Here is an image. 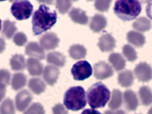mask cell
I'll return each mask as SVG.
<instances>
[{
  "instance_id": "cell-1",
  "label": "cell",
  "mask_w": 152,
  "mask_h": 114,
  "mask_svg": "<svg viewBox=\"0 0 152 114\" xmlns=\"http://www.w3.org/2000/svg\"><path fill=\"white\" fill-rule=\"evenodd\" d=\"M57 15L45 4H42L32 17V30L34 35H39L52 28L56 23Z\"/></svg>"
},
{
  "instance_id": "cell-2",
  "label": "cell",
  "mask_w": 152,
  "mask_h": 114,
  "mask_svg": "<svg viewBox=\"0 0 152 114\" xmlns=\"http://www.w3.org/2000/svg\"><path fill=\"white\" fill-rule=\"evenodd\" d=\"M87 100L93 109L104 107L110 98V92L103 83L99 82L92 85L86 93Z\"/></svg>"
},
{
  "instance_id": "cell-3",
  "label": "cell",
  "mask_w": 152,
  "mask_h": 114,
  "mask_svg": "<svg viewBox=\"0 0 152 114\" xmlns=\"http://www.w3.org/2000/svg\"><path fill=\"white\" fill-rule=\"evenodd\" d=\"M141 4L134 0H119L115 3L114 12L124 21L134 20L141 12Z\"/></svg>"
},
{
  "instance_id": "cell-4",
  "label": "cell",
  "mask_w": 152,
  "mask_h": 114,
  "mask_svg": "<svg viewBox=\"0 0 152 114\" xmlns=\"http://www.w3.org/2000/svg\"><path fill=\"white\" fill-rule=\"evenodd\" d=\"M65 107L71 110L78 111L86 105V94L82 86L70 87L65 92L63 98Z\"/></svg>"
},
{
  "instance_id": "cell-5",
  "label": "cell",
  "mask_w": 152,
  "mask_h": 114,
  "mask_svg": "<svg viewBox=\"0 0 152 114\" xmlns=\"http://www.w3.org/2000/svg\"><path fill=\"white\" fill-rule=\"evenodd\" d=\"M10 11L17 20H27L32 15L33 6L28 1H15L12 4Z\"/></svg>"
},
{
  "instance_id": "cell-6",
  "label": "cell",
  "mask_w": 152,
  "mask_h": 114,
  "mask_svg": "<svg viewBox=\"0 0 152 114\" xmlns=\"http://www.w3.org/2000/svg\"><path fill=\"white\" fill-rule=\"evenodd\" d=\"M71 73L75 80L83 81L91 77L93 74V69L88 61H80L73 65Z\"/></svg>"
},
{
  "instance_id": "cell-7",
  "label": "cell",
  "mask_w": 152,
  "mask_h": 114,
  "mask_svg": "<svg viewBox=\"0 0 152 114\" xmlns=\"http://www.w3.org/2000/svg\"><path fill=\"white\" fill-rule=\"evenodd\" d=\"M112 68L105 61H99L94 66V76L97 80H105L113 75Z\"/></svg>"
},
{
  "instance_id": "cell-8",
  "label": "cell",
  "mask_w": 152,
  "mask_h": 114,
  "mask_svg": "<svg viewBox=\"0 0 152 114\" xmlns=\"http://www.w3.org/2000/svg\"><path fill=\"white\" fill-rule=\"evenodd\" d=\"M137 80L142 82H148L152 80V68L147 63L140 62L134 69Z\"/></svg>"
},
{
  "instance_id": "cell-9",
  "label": "cell",
  "mask_w": 152,
  "mask_h": 114,
  "mask_svg": "<svg viewBox=\"0 0 152 114\" xmlns=\"http://www.w3.org/2000/svg\"><path fill=\"white\" fill-rule=\"evenodd\" d=\"M59 42L60 40L57 35L53 32L46 33L40 39V43L42 47L47 50H53L57 47Z\"/></svg>"
},
{
  "instance_id": "cell-10",
  "label": "cell",
  "mask_w": 152,
  "mask_h": 114,
  "mask_svg": "<svg viewBox=\"0 0 152 114\" xmlns=\"http://www.w3.org/2000/svg\"><path fill=\"white\" fill-rule=\"evenodd\" d=\"M32 100V96L27 90L20 92L15 98V105L17 110L20 112L24 110L31 103Z\"/></svg>"
},
{
  "instance_id": "cell-11",
  "label": "cell",
  "mask_w": 152,
  "mask_h": 114,
  "mask_svg": "<svg viewBox=\"0 0 152 114\" xmlns=\"http://www.w3.org/2000/svg\"><path fill=\"white\" fill-rule=\"evenodd\" d=\"M97 46L103 52H110L116 47V40L111 35L104 33L99 38Z\"/></svg>"
},
{
  "instance_id": "cell-12",
  "label": "cell",
  "mask_w": 152,
  "mask_h": 114,
  "mask_svg": "<svg viewBox=\"0 0 152 114\" xmlns=\"http://www.w3.org/2000/svg\"><path fill=\"white\" fill-rule=\"evenodd\" d=\"M59 75V69L53 65L46 66L43 71V78L47 84L50 86H54L56 83Z\"/></svg>"
},
{
  "instance_id": "cell-13",
  "label": "cell",
  "mask_w": 152,
  "mask_h": 114,
  "mask_svg": "<svg viewBox=\"0 0 152 114\" xmlns=\"http://www.w3.org/2000/svg\"><path fill=\"white\" fill-rule=\"evenodd\" d=\"M25 52L28 56L43 60L45 57L44 49L36 42H30L28 44L25 49Z\"/></svg>"
},
{
  "instance_id": "cell-14",
  "label": "cell",
  "mask_w": 152,
  "mask_h": 114,
  "mask_svg": "<svg viewBox=\"0 0 152 114\" xmlns=\"http://www.w3.org/2000/svg\"><path fill=\"white\" fill-rule=\"evenodd\" d=\"M124 103L126 109L129 111H134L137 109L139 101L136 94L132 90H126L124 94Z\"/></svg>"
},
{
  "instance_id": "cell-15",
  "label": "cell",
  "mask_w": 152,
  "mask_h": 114,
  "mask_svg": "<svg viewBox=\"0 0 152 114\" xmlns=\"http://www.w3.org/2000/svg\"><path fill=\"white\" fill-rule=\"evenodd\" d=\"M107 26L106 18L100 14H96L91 19L90 28L91 30L96 33L100 32L104 30Z\"/></svg>"
},
{
  "instance_id": "cell-16",
  "label": "cell",
  "mask_w": 152,
  "mask_h": 114,
  "mask_svg": "<svg viewBox=\"0 0 152 114\" xmlns=\"http://www.w3.org/2000/svg\"><path fill=\"white\" fill-rule=\"evenodd\" d=\"M69 17L75 23L86 25L88 23V17L86 12L79 8H73L69 12Z\"/></svg>"
},
{
  "instance_id": "cell-17",
  "label": "cell",
  "mask_w": 152,
  "mask_h": 114,
  "mask_svg": "<svg viewBox=\"0 0 152 114\" xmlns=\"http://www.w3.org/2000/svg\"><path fill=\"white\" fill-rule=\"evenodd\" d=\"M27 68L29 74L32 76H39L43 72L42 62L35 58H29L27 60Z\"/></svg>"
},
{
  "instance_id": "cell-18",
  "label": "cell",
  "mask_w": 152,
  "mask_h": 114,
  "mask_svg": "<svg viewBox=\"0 0 152 114\" xmlns=\"http://www.w3.org/2000/svg\"><path fill=\"white\" fill-rule=\"evenodd\" d=\"M126 38L129 43L137 47H142L145 43V38L144 35L136 31H130L126 35Z\"/></svg>"
},
{
  "instance_id": "cell-19",
  "label": "cell",
  "mask_w": 152,
  "mask_h": 114,
  "mask_svg": "<svg viewBox=\"0 0 152 114\" xmlns=\"http://www.w3.org/2000/svg\"><path fill=\"white\" fill-rule=\"evenodd\" d=\"M47 62L56 66L63 67L66 64V57L62 54L58 52H50L48 54Z\"/></svg>"
},
{
  "instance_id": "cell-20",
  "label": "cell",
  "mask_w": 152,
  "mask_h": 114,
  "mask_svg": "<svg viewBox=\"0 0 152 114\" xmlns=\"http://www.w3.org/2000/svg\"><path fill=\"white\" fill-rule=\"evenodd\" d=\"M134 82L133 74L131 70H125L118 76V83L124 87H129L133 85Z\"/></svg>"
},
{
  "instance_id": "cell-21",
  "label": "cell",
  "mask_w": 152,
  "mask_h": 114,
  "mask_svg": "<svg viewBox=\"0 0 152 114\" xmlns=\"http://www.w3.org/2000/svg\"><path fill=\"white\" fill-rule=\"evenodd\" d=\"M28 86L30 89L36 95H40L45 91L46 89L45 82L39 78H31L29 81Z\"/></svg>"
},
{
  "instance_id": "cell-22",
  "label": "cell",
  "mask_w": 152,
  "mask_h": 114,
  "mask_svg": "<svg viewBox=\"0 0 152 114\" xmlns=\"http://www.w3.org/2000/svg\"><path fill=\"white\" fill-rule=\"evenodd\" d=\"M108 61L116 71L122 70L125 67V60L119 53L111 54L109 56Z\"/></svg>"
},
{
  "instance_id": "cell-23",
  "label": "cell",
  "mask_w": 152,
  "mask_h": 114,
  "mask_svg": "<svg viewBox=\"0 0 152 114\" xmlns=\"http://www.w3.org/2000/svg\"><path fill=\"white\" fill-rule=\"evenodd\" d=\"M69 54L71 58L77 60L86 57V49L83 46L80 44H74L69 49Z\"/></svg>"
},
{
  "instance_id": "cell-24",
  "label": "cell",
  "mask_w": 152,
  "mask_h": 114,
  "mask_svg": "<svg viewBox=\"0 0 152 114\" xmlns=\"http://www.w3.org/2000/svg\"><path fill=\"white\" fill-rule=\"evenodd\" d=\"M138 94L143 105L147 106L152 104V91L149 87L146 86L141 87Z\"/></svg>"
},
{
  "instance_id": "cell-25",
  "label": "cell",
  "mask_w": 152,
  "mask_h": 114,
  "mask_svg": "<svg viewBox=\"0 0 152 114\" xmlns=\"http://www.w3.org/2000/svg\"><path fill=\"white\" fill-rule=\"evenodd\" d=\"M10 65L13 70L18 71L24 70L26 67L24 57L20 54H15L13 55L10 59Z\"/></svg>"
},
{
  "instance_id": "cell-26",
  "label": "cell",
  "mask_w": 152,
  "mask_h": 114,
  "mask_svg": "<svg viewBox=\"0 0 152 114\" xmlns=\"http://www.w3.org/2000/svg\"><path fill=\"white\" fill-rule=\"evenodd\" d=\"M26 76L22 73H17L13 75L12 79V87L15 91H18L26 84Z\"/></svg>"
},
{
  "instance_id": "cell-27",
  "label": "cell",
  "mask_w": 152,
  "mask_h": 114,
  "mask_svg": "<svg viewBox=\"0 0 152 114\" xmlns=\"http://www.w3.org/2000/svg\"><path fill=\"white\" fill-rule=\"evenodd\" d=\"M133 28L137 31L145 32L151 29V23L148 19L145 17H140L133 23Z\"/></svg>"
},
{
  "instance_id": "cell-28",
  "label": "cell",
  "mask_w": 152,
  "mask_h": 114,
  "mask_svg": "<svg viewBox=\"0 0 152 114\" xmlns=\"http://www.w3.org/2000/svg\"><path fill=\"white\" fill-rule=\"evenodd\" d=\"M122 103V94L118 89H114L112 92L111 98L108 104L109 107L112 110L119 109Z\"/></svg>"
},
{
  "instance_id": "cell-29",
  "label": "cell",
  "mask_w": 152,
  "mask_h": 114,
  "mask_svg": "<svg viewBox=\"0 0 152 114\" xmlns=\"http://www.w3.org/2000/svg\"><path fill=\"white\" fill-rule=\"evenodd\" d=\"M17 30V28L15 26V23L6 20L3 23V35L7 39H10Z\"/></svg>"
},
{
  "instance_id": "cell-30",
  "label": "cell",
  "mask_w": 152,
  "mask_h": 114,
  "mask_svg": "<svg viewBox=\"0 0 152 114\" xmlns=\"http://www.w3.org/2000/svg\"><path fill=\"white\" fill-rule=\"evenodd\" d=\"M15 109L13 101L10 98L6 99L0 106V114H15Z\"/></svg>"
},
{
  "instance_id": "cell-31",
  "label": "cell",
  "mask_w": 152,
  "mask_h": 114,
  "mask_svg": "<svg viewBox=\"0 0 152 114\" xmlns=\"http://www.w3.org/2000/svg\"><path fill=\"white\" fill-rule=\"evenodd\" d=\"M122 52L124 57L130 62H133L137 58V52L130 45H124L122 48Z\"/></svg>"
},
{
  "instance_id": "cell-32",
  "label": "cell",
  "mask_w": 152,
  "mask_h": 114,
  "mask_svg": "<svg viewBox=\"0 0 152 114\" xmlns=\"http://www.w3.org/2000/svg\"><path fill=\"white\" fill-rule=\"evenodd\" d=\"M24 114H45V110L40 103H34L24 112Z\"/></svg>"
},
{
  "instance_id": "cell-33",
  "label": "cell",
  "mask_w": 152,
  "mask_h": 114,
  "mask_svg": "<svg viewBox=\"0 0 152 114\" xmlns=\"http://www.w3.org/2000/svg\"><path fill=\"white\" fill-rule=\"evenodd\" d=\"M72 5L71 1H57L56 3V8L62 15L66 14Z\"/></svg>"
},
{
  "instance_id": "cell-34",
  "label": "cell",
  "mask_w": 152,
  "mask_h": 114,
  "mask_svg": "<svg viewBox=\"0 0 152 114\" xmlns=\"http://www.w3.org/2000/svg\"><path fill=\"white\" fill-rule=\"evenodd\" d=\"M28 41L26 35L23 32L16 33L14 37V43L18 46H23Z\"/></svg>"
},
{
  "instance_id": "cell-35",
  "label": "cell",
  "mask_w": 152,
  "mask_h": 114,
  "mask_svg": "<svg viewBox=\"0 0 152 114\" xmlns=\"http://www.w3.org/2000/svg\"><path fill=\"white\" fill-rule=\"evenodd\" d=\"M10 79V73L6 69L0 70V84L6 87L9 84Z\"/></svg>"
},
{
  "instance_id": "cell-36",
  "label": "cell",
  "mask_w": 152,
  "mask_h": 114,
  "mask_svg": "<svg viewBox=\"0 0 152 114\" xmlns=\"http://www.w3.org/2000/svg\"><path fill=\"white\" fill-rule=\"evenodd\" d=\"M111 1H96L94 3L95 8L100 12H107L110 8Z\"/></svg>"
},
{
  "instance_id": "cell-37",
  "label": "cell",
  "mask_w": 152,
  "mask_h": 114,
  "mask_svg": "<svg viewBox=\"0 0 152 114\" xmlns=\"http://www.w3.org/2000/svg\"><path fill=\"white\" fill-rule=\"evenodd\" d=\"M53 114H68V112L61 104H57L53 107Z\"/></svg>"
},
{
  "instance_id": "cell-38",
  "label": "cell",
  "mask_w": 152,
  "mask_h": 114,
  "mask_svg": "<svg viewBox=\"0 0 152 114\" xmlns=\"http://www.w3.org/2000/svg\"><path fill=\"white\" fill-rule=\"evenodd\" d=\"M146 14L148 18L152 20V1L148 2L146 7Z\"/></svg>"
},
{
  "instance_id": "cell-39",
  "label": "cell",
  "mask_w": 152,
  "mask_h": 114,
  "mask_svg": "<svg viewBox=\"0 0 152 114\" xmlns=\"http://www.w3.org/2000/svg\"><path fill=\"white\" fill-rule=\"evenodd\" d=\"M6 92V86L3 84H0V102H1V100L5 97Z\"/></svg>"
},
{
  "instance_id": "cell-40",
  "label": "cell",
  "mask_w": 152,
  "mask_h": 114,
  "mask_svg": "<svg viewBox=\"0 0 152 114\" xmlns=\"http://www.w3.org/2000/svg\"><path fill=\"white\" fill-rule=\"evenodd\" d=\"M81 114H102L100 112L93 109H88L84 110Z\"/></svg>"
},
{
  "instance_id": "cell-41",
  "label": "cell",
  "mask_w": 152,
  "mask_h": 114,
  "mask_svg": "<svg viewBox=\"0 0 152 114\" xmlns=\"http://www.w3.org/2000/svg\"><path fill=\"white\" fill-rule=\"evenodd\" d=\"M6 49V42L2 38L0 37V54H1L4 52V50Z\"/></svg>"
},
{
  "instance_id": "cell-42",
  "label": "cell",
  "mask_w": 152,
  "mask_h": 114,
  "mask_svg": "<svg viewBox=\"0 0 152 114\" xmlns=\"http://www.w3.org/2000/svg\"><path fill=\"white\" fill-rule=\"evenodd\" d=\"M115 114H126V113L122 110H119L115 112Z\"/></svg>"
},
{
  "instance_id": "cell-43",
  "label": "cell",
  "mask_w": 152,
  "mask_h": 114,
  "mask_svg": "<svg viewBox=\"0 0 152 114\" xmlns=\"http://www.w3.org/2000/svg\"><path fill=\"white\" fill-rule=\"evenodd\" d=\"M104 114H115V112H113L111 110H106Z\"/></svg>"
},
{
  "instance_id": "cell-44",
  "label": "cell",
  "mask_w": 152,
  "mask_h": 114,
  "mask_svg": "<svg viewBox=\"0 0 152 114\" xmlns=\"http://www.w3.org/2000/svg\"><path fill=\"white\" fill-rule=\"evenodd\" d=\"M148 114H152V107L149 109L148 112Z\"/></svg>"
},
{
  "instance_id": "cell-45",
  "label": "cell",
  "mask_w": 152,
  "mask_h": 114,
  "mask_svg": "<svg viewBox=\"0 0 152 114\" xmlns=\"http://www.w3.org/2000/svg\"><path fill=\"white\" fill-rule=\"evenodd\" d=\"M1 20H0V30H1Z\"/></svg>"
}]
</instances>
